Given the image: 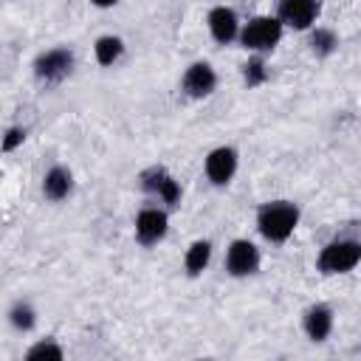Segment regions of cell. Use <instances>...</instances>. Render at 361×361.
<instances>
[{
    "instance_id": "1",
    "label": "cell",
    "mask_w": 361,
    "mask_h": 361,
    "mask_svg": "<svg viewBox=\"0 0 361 361\" xmlns=\"http://www.w3.org/2000/svg\"><path fill=\"white\" fill-rule=\"evenodd\" d=\"M299 206L293 200H268L257 209V231L268 240V243H285L290 240V234L299 226Z\"/></svg>"
},
{
    "instance_id": "2",
    "label": "cell",
    "mask_w": 361,
    "mask_h": 361,
    "mask_svg": "<svg viewBox=\"0 0 361 361\" xmlns=\"http://www.w3.org/2000/svg\"><path fill=\"white\" fill-rule=\"evenodd\" d=\"M361 262V240L353 237H338L330 240L319 257H316V268L324 276H338V274H350L355 265Z\"/></svg>"
},
{
    "instance_id": "3",
    "label": "cell",
    "mask_w": 361,
    "mask_h": 361,
    "mask_svg": "<svg viewBox=\"0 0 361 361\" xmlns=\"http://www.w3.org/2000/svg\"><path fill=\"white\" fill-rule=\"evenodd\" d=\"M282 20L279 17H271V14H259V17H251L248 23H243L240 28V45L251 54H268L279 45L282 39Z\"/></svg>"
},
{
    "instance_id": "4",
    "label": "cell",
    "mask_w": 361,
    "mask_h": 361,
    "mask_svg": "<svg viewBox=\"0 0 361 361\" xmlns=\"http://www.w3.org/2000/svg\"><path fill=\"white\" fill-rule=\"evenodd\" d=\"M257 271H259V248L245 237L231 240L226 248V274L243 279V276H254Z\"/></svg>"
},
{
    "instance_id": "5",
    "label": "cell",
    "mask_w": 361,
    "mask_h": 361,
    "mask_svg": "<svg viewBox=\"0 0 361 361\" xmlns=\"http://www.w3.org/2000/svg\"><path fill=\"white\" fill-rule=\"evenodd\" d=\"M73 51L59 45V48H51V51H42L37 59H34V76L39 82H62L71 71H73Z\"/></svg>"
},
{
    "instance_id": "6",
    "label": "cell",
    "mask_w": 361,
    "mask_h": 361,
    "mask_svg": "<svg viewBox=\"0 0 361 361\" xmlns=\"http://www.w3.org/2000/svg\"><path fill=\"white\" fill-rule=\"evenodd\" d=\"M169 231V214L166 209H158V206H144L138 214H135V240L149 248V245H158Z\"/></svg>"
},
{
    "instance_id": "7",
    "label": "cell",
    "mask_w": 361,
    "mask_h": 361,
    "mask_svg": "<svg viewBox=\"0 0 361 361\" xmlns=\"http://www.w3.org/2000/svg\"><path fill=\"white\" fill-rule=\"evenodd\" d=\"M319 11H322L319 0H279L276 6V17L282 20V25L293 31H310Z\"/></svg>"
},
{
    "instance_id": "8",
    "label": "cell",
    "mask_w": 361,
    "mask_h": 361,
    "mask_svg": "<svg viewBox=\"0 0 361 361\" xmlns=\"http://www.w3.org/2000/svg\"><path fill=\"white\" fill-rule=\"evenodd\" d=\"M214 87H217V73H214L212 62L197 59V62H192V65L183 71L180 90H183L189 99H206V96L214 93Z\"/></svg>"
},
{
    "instance_id": "9",
    "label": "cell",
    "mask_w": 361,
    "mask_h": 361,
    "mask_svg": "<svg viewBox=\"0 0 361 361\" xmlns=\"http://www.w3.org/2000/svg\"><path fill=\"white\" fill-rule=\"evenodd\" d=\"M237 164H240V155L234 147H214L206 161H203V169H206V178L214 183V186H228L234 172H237Z\"/></svg>"
},
{
    "instance_id": "10",
    "label": "cell",
    "mask_w": 361,
    "mask_h": 361,
    "mask_svg": "<svg viewBox=\"0 0 361 361\" xmlns=\"http://www.w3.org/2000/svg\"><path fill=\"white\" fill-rule=\"evenodd\" d=\"M206 25H209L212 39L220 42V45H228V42L240 39V28H243L237 11L228 8V6H214L209 11V17H206Z\"/></svg>"
},
{
    "instance_id": "11",
    "label": "cell",
    "mask_w": 361,
    "mask_h": 361,
    "mask_svg": "<svg viewBox=\"0 0 361 361\" xmlns=\"http://www.w3.org/2000/svg\"><path fill=\"white\" fill-rule=\"evenodd\" d=\"M302 330H305V336H307L313 344L327 341L330 333H333V307H330V305H322V302L310 305V307L302 313Z\"/></svg>"
},
{
    "instance_id": "12",
    "label": "cell",
    "mask_w": 361,
    "mask_h": 361,
    "mask_svg": "<svg viewBox=\"0 0 361 361\" xmlns=\"http://www.w3.org/2000/svg\"><path fill=\"white\" fill-rule=\"evenodd\" d=\"M73 192V172L62 164L51 166L45 175H42V195L51 200V203H59L65 200L68 195Z\"/></svg>"
},
{
    "instance_id": "13",
    "label": "cell",
    "mask_w": 361,
    "mask_h": 361,
    "mask_svg": "<svg viewBox=\"0 0 361 361\" xmlns=\"http://www.w3.org/2000/svg\"><path fill=\"white\" fill-rule=\"evenodd\" d=\"M212 262V243L209 240H195L186 254H183V268L189 276H200Z\"/></svg>"
},
{
    "instance_id": "14",
    "label": "cell",
    "mask_w": 361,
    "mask_h": 361,
    "mask_svg": "<svg viewBox=\"0 0 361 361\" xmlns=\"http://www.w3.org/2000/svg\"><path fill=\"white\" fill-rule=\"evenodd\" d=\"M121 54H124V39L116 37V34H104V37H99L96 45H93V56H96V62H99L102 68L116 65V62L121 59Z\"/></svg>"
},
{
    "instance_id": "15",
    "label": "cell",
    "mask_w": 361,
    "mask_h": 361,
    "mask_svg": "<svg viewBox=\"0 0 361 361\" xmlns=\"http://www.w3.org/2000/svg\"><path fill=\"white\" fill-rule=\"evenodd\" d=\"M8 324L17 330V333H31L37 327V310L31 302L25 299H17L11 307H8Z\"/></svg>"
},
{
    "instance_id": "16",
    "label": "cell",
    "mask_w": 361,
    "mask_h": 361,
    "mask_svg": "<svg viewBox=\"0 0 361 361\" xmlns=\"http://www.w3.org/2000/svg\"><path fill=\"white\" fill-rule=\"evenodd\" d=\"M307 45H310V51H313L319 59H327V56H330V54L338 48V37H336V31L316 25V28H310Z\"/></svg>"
},
{
    "instance_id": "17",
    "label": "cell",
    "mask_w": 361,
    "mask_h": 361,
    "mask_svg": "<svg viewBox=\"0 0 361 361\" xmlns=\"http://www.w3.org/2000/svg\"><path fill=\"white\" fill-rule=\"evenodd\" d=\"M268 82V68H265V59L262 54H254L248 56V62L243 65V85L245 87H259Z\"/></svg>"
},
{
    "instance_id": "18",
    "label": "cell",
    "mask_w": 361,
    "mask_h": 361,
    "mask_svg": "<svg viewBox=\"0 0 361 361\" xmlns=\"http://www.w3.org/2000/svg\"><path fill=\"white\" fill-rule=\"evenodd\" d=\"M166 178H169L166 166L152 164V166H147V169L138 172V186H141V192H147V195H158V189L164 186Z\"/></svg>"
},
{
    "instance_id": "19",
    "label": "cell",
    "mask_w": 361,
    "mask_h": 361,
    "mask_svg": "<svg viewBox=\"0 0 361 361\" xmlns=\"http://www.w3.org/2000/svg\"><path fill=\"white\" fill-rule=\"evenodd\" d=\"M25 358L28 361H37V358H54V361H62L65 358V350L56 344V338H42L37 344H31L25 350Z\"/></svg>"
},
{
    "instance_id": "20",
    "label": "cell",
    "mask_w": 361,
    "mask_h": 361,
    "mask_svg": "<svg viewBox=\"0 0 361 361\" xmlns=\"http://www.w3.org/2000/svg\"><path fill=\"white\" fill-rule=\"evenodd\" d=\"M155 197H158L161 203H166L169 209H172V206H178V203H180V183L169 175V178L164 180V186L158 189V195H155Z\"/></svg>"
},
{
    "instance_id": "21",
    "label": "cell",
    "mask_w": 361,
    "mask_h": 361,
    "mask_svg": "<svg viewBox=\"0 0 361 361\" xmlns=\"http://www.w3.org/2000/svg\"><path fill=\"white\" fill-rule=\"evenodd\" d=\"M25 135H28V130H25L23 124L8 127V130H6V135H3V152H14V149L25 141Z\"/></svg>"
},
{
    "instance_id": "22",
    "label": "cell",
    "mask_w": 361,
    "mask_h": 361,
    "mask_svg": "<svg viewBox=\"0 0 361 361\" xmlns=\"http://www.w3.org/2000/svg\"><path fill=\"white\" fill-rule=\"evenodd\" d=\"M90 3H93L96 8H113V6L118 3V0H90Z\"/></svg>"
}]
</instances>
